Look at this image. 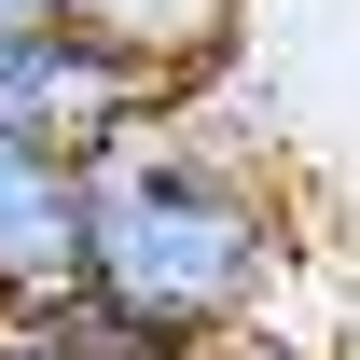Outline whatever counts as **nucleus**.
<instances>
[{
    "label": "nucleus",
    "mask_w": 360,
    "mask_h": 360,
    "mask_svg": "<svg viewBox=\"0 0 360 360\" xmlns=\"http://www.w3.org/2000/svg\"><path fill=\"white\" fill-rule=\"evenodd\" d=\"M56 333H70V360H277V333H250V347H139L97 305H56Z\"/></svg>",
    "instance_id": "5"
},
{
    "label": "nucleus",
    "mask_w": 360,
    "mask_h": 360,
    "mask_svg": "<svg viewBox=\"0 0 360 360\" xmlns=\"http://www.w3.org/2000/svg\"><path fill=\"white\" fill-rule=\"evenodd\" d=\"M0 360H70V333L56 319H0Z\"/></svg>",
    "instance_id": "7"
},
{
    "label": "nucleus",
    "mask_w": 360,
    "mask_h": 360,
    "mask_svg": "<svg viewBox=\"0 0 360 360\" xmlns=\"http://www.w3.org/2000/svg\"><path fill=\"white\" fill-rule=\"evenodd\" d=\"M0 125H14V139H42V153H70V167L97 180L125 139H153V125H167V84L56 28L42 56H14V70H0Z\"/></svg>",
    "instance_id": "2"
},
{
    "label": "nucleus",
    "mask_w": 360,
    "mask_h": 360,
    "mask_svg": "<svg viewBox=\"0 0 360 360\" xmlns=\"http://www.w3.org/2000/svg\"><path fill=\"white\" fill-rule=\"evenodd\" d=\"M236 28H250V0H70V42L153 70L167 97L222 84V70H236Z\"/></svg>",
    "instance_id": "4"
},
{
    "label": "nucleus",
    "mask_w": 360,
    "mask_h": 360,
    "mask_svg": "<svg viewBox=\"0 0 360 360\" xmlns=\"http://www.w3.org/2000/svg\"><path fill=\"white\" fill-rule=\"evenodd\" d=\"M56 28H70V0H0V70H14V56H42Z\"/></svg>",
    "instance_id": "6"
},
{
    "label": "nucleus",
    "mask_w": 360,
    "mask_h": 360,
    "mask_svg": "<svg viewBox=\"0 0 360 360\" xmlns=\"http://www.w3.org/2000/svg\"><path fill=\"white\" fill-rule=\"evenodd\" d=\"M264 84H194L167 97V125L125 139L97 167V222H84V305L139 347H250L277 333L291 277H305V222L291 180L264 153Z\"/></svg>",
    "instance_id": "1"
},
{
    "label": "nucleus",
    "mask_w": 360,
    "mask_h": 360,
    "mask_svg": "<svg viewBox=\"0 0 360 360\" xmlns=\"http://www.w3.org/2000/svg\"><path fill=\"white\" fill-rule=\"evenodd\" d=\"M84 222H97V180L0 125V319L84 305Z\"/></svg>",
    "instance_id": "3"
}]
</instances>
